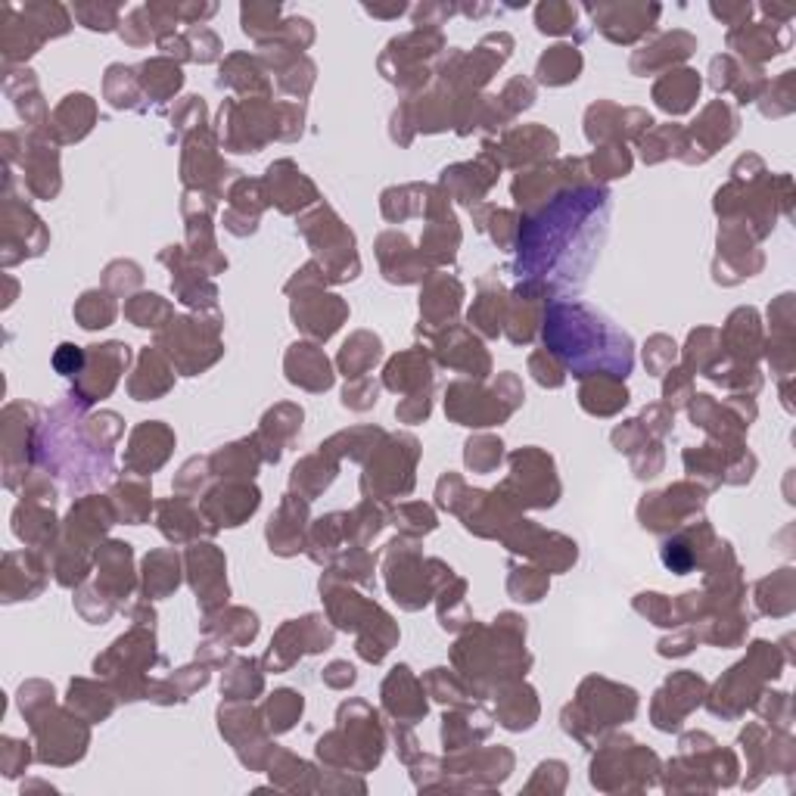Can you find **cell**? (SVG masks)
Masks as SVG:
<instances>
[{"instance_id": "obj_16", "label": "cell", "mask_w": 796, "mask_h": 796, "mask_svg": "<svg viewBox=\"0 0 796 796\" xmlns=\"http://www.w3.org/2000/svg\"><path fill=\"white\" fill-rule=\"evenodd\" d=\"M75 16H78L81 22H85L88 28H94V32H109L112 26L119 22V6H75Z\"/></svg>"}, {"instance_id": "obj_8", "label": "cell", "mask_w": 796, "mask_h": 796, "mask_svg": "<svg viewBox=\"0 0 796 796\" xmlns=\"http://www.w3.org/2000/svg\"><path fill=\"white\" fill-rule=\"evenodd\" d=\"M97 299H100V293H85L78 302V308H75L81 327H88V330L106 327V324L112 321V315H116V305H112L106 295H103V302H97Z\"/></svg>"}, {"instance_id": "obj_10", "label": "cell", "mask_w": 796, "mask_h": 796, "mask_svg": "<svg viewBox=\"0 0 796 796\" xmlns=\"http://www.w3.org/2000/svg\"><path fill=\"white\" fill-rule=\"evenodd\" d=\"M143 69L153 72V81H143V88L150 90L153 97H169L174 94V90L181 88V69L171 63H165V59H153V63H143Z\"/></svg>"}, {"instance_id": "obj_14", "label": "cell", "mask_w": 796, "mask_h": 796, "mask_svg": "<svg viewBox=\"0 0 796 796\" xmlns=\"http://www.w3.org/2000/svg\"><path fill=\"white\" fill-rule=\"evenodd\" d=\"M632 169V159L623 147H606V150H597L594 153V171L601 178H619Z\"/></svg>"}, {"instance_id": "obj_11", "label": "cell", "mask_w": 796, "mask_h": 796, "mask_svg": "<svg viewBox=\"0 0 796 796\" xmlns=\"http://www.w3.org/2000/svg\"><path fill=\"white\" fill-rule=\"evenodd\" d=\"M538 19V28L544 35H560V32H570L575 26V6H566V4H542L535 13Z\"/></svg>"}, {"instance_id": "obj_6", "label": "cell", "mask_w": 796, "mask_h": 796, "mask_svg": "<svg viewBox=\"0 0 796 796\" xmlns=\"http://www.w3.org/2000/svg\"><path fill=\"white\" fill-rule=\"evenodd\" d=\"M582 69V57L579 50L570 47V44H557L542 57L538 63V78L544 85H566V81H575V75Z\"/></svg>"}, {"instance_id": "obj_4", "label": "cell", "mask_w": 796, "mask_h": 796, "mask_svg": "<svg viewBox=\"0 0 796 796\" xmlns=\"http://www.w3.org/2000/svg\"><path fill=\"white\" fill-rule=\"evenodd\" d=\"M286 367H290V370H299L302 367V374L290 377V380L308 386V389H327V386L333 383L330 364H327V358H324V355L317 352L315 346H293L290 358H286Z\"/></svg>"}, {"instance_id": "obj_19", "label": "cell", "mask_w": 796, "mask_h": 796, "mask_svg": "<svg viewBox=\"0 0 796 796\" xmlns=\"http://www.w3.org/2000/svg\"><path fill=\"white\" fill-rule=\"evenodd\" d=\"M538 364H542V358H538V355H535V358H532V367H538ZM535 377H538V383H551V386H560V380H563V377H560L557 370L551 367V364H548V367L538 370Z\"/></svg>"}, {"instance_id": "obj_7", "label": "cell", "mask_w": 796, "mask_h": 796, "mask_svg": "<svg viewBox=\"0 0 796 796\" xmlns=\"http://www.w3.org/2000/svg\"><path fill=\"white\" fill-rule=\"evenodd\" d=\"M697 47V41L691 35H685V32H672V35H666L663 41L656 44V47H650V50H644V53H638V57L632 59V69L635 72H644L647 69V66H656V59H666L669 57V50L672 53H678V57H687V53H691Z\"/></svg>"}, {"instance_id": "obj_12", "label": "cell", "mask_w": 796, "mask_h": 796, "mask_svg": "<svg viewBox=\"0 0 796 796\" xmlns=\"http://www.w3.org/2000/svg\"><path fill=\"white\" fill-rule=\"evenodd\" d=\"M377 358H380V343L370 339L367 348H358V336H355L352 343H346L343 355H339V364H343L346 377H358L361 370H367Z\"/></svg>"}, {"instance_id": "obj_3", "label": "cell", "mask_w": 796, "mask_h": 796, "mask_svg": "<svg viewBox=\"0 0 796 796\" xmlns=\"http://www.w3.org/2000/svg\"><path fill=\"white\" fill-rule=\"evenodd\" d=\"M697 94H700V78H697V72H691V69L669 72L656 85V90H654L656 103L663 106L666 112H685V109H691V103L697 100Z\"/></svg>"}, {"instance_id": "obj_9", "label": "cell", "mask_w": 796, "mask_h": 796, "mask_svg": "<svg viewBox=\"0 0 796 796\" xmlns=\"http://www.w3.org/2000/svg\"><path fill=\"white\" fill-rule=\"evenodd\" d=\"M280 6H243V32L253 35L255 41H264V28L271 32H280Z\"/></svg>"}, {"instance_id": "obj_5", "label": "cell", "mask_w": 796, "mask_h": 796, "mask_svg": "<svg viewBox=\"0 0 796 796\" xmlns=\"http://www.w3.org/2000/svg\"><path fill=\"white\" fill-rule=\"evenodd\" d=\"M728 37H734V41H740L744 37V50L749 59H769L775 57V53H780L791 44V35H787V28H780V32H775L771 26H765V22H756V26H744L740 32H731Z\"/></svg>"}, {"instance_id": "obj_17", "label": "cell", "mask_w": 796, "mask_h": 796, "mask_svg": "<svg viewBox=\"0 0 796 796\" xmlns=\"http://www.w3.org/2000/svg\"><path fill=\"white\" fill-rule=\"evenodd\" d=\"M53 364H57V370L59 374H66V377H81V370H85V364H88V355L81 352L78 346H59V352H57V358H53Z\"/></svg>"}, {"instance_id": "obj_15", "label": "cell", "mask_w": 796, "mask_h": 796, "mask_svg": "<svg viewBox=\"0 0 796 796\" xmlns=\"http://www.w3.org/2000/svg\"><path fill=\"white\" fill-rule=\"evenodd\" d=\"M268 712L271 716H277V728H290L293 718L302 712V697L293 694V691H277L268 700Z\"/></svg>"}, {"instance_id": "obj_1", "label": "cell", "mask_w": 796, "mask_h": 796, "mask_svg": "<svg viewBox=\"0 0 796 796\" xmlns=\"http://www.w3.org/2000/svg\"><path fill=\"white\" fill-rule=\"evenodd\" d=\"M588 13L594 16V22L601 26V32L606 35L613 26H625L619 41L623 44H632L635 37L650 32L654 22L659 16V6L650 4V6H638V4H610V6H588Z\"/></svg>"}, {"instance_id": "obj_18", "label": "cell", "mask_w": 796, "mask_h": 796, "mask_svg": "<svg viewBox=\"0 0 796 796\" xmlns=\"http://www.w3.org/2000/svg\"><path fill=\"white\" fill-rule=\"evenodd\" d=\"M650 346H654V348H647V352H644V361H647L650 370H659V358H663V367H669V364L676 361V343H669L666 336H656Z\"/></svg>"}, {"instance_id": "obj_2", "label": "cell", "mask_w": 796, "mask_h": 796, "mask_svg": "<svg viewBox=\"0 0 796 796\" xmlns=\"http://www.w3.org/2000/svg\"><path fill=\"white\" fill-rule=\"evenodd\" d=\"M227 501L222 491L206 495V513L215 520V526H240V520H246L249 513L259 507V491L246 489V485H227Z\"/></svg>"}, {"instance_id": "obj_13", "label": "cell", "mask_w": 796, "mask_h": 796, "mask_svg": "<svg viewBox=\"0 0 796 796\" xmlns=\"http://www.w3.org/2000/svg\"><path fill=\"white\" fill-rule=\"evenodd\" d=\"M162 563V554H150L147 557V570H153V575L147 573V594H169V591L178 588V563L174 566H159Z\"/></svg>"}]
</instances>
